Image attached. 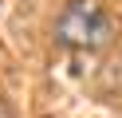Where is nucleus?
<instances>
[{
	"instance_id": "obj_1",
	"label": "nucleus",
	"mask_w": 122,
	"mask_h": 118,
	"mask_svg": "<svg viewBox=\"0 0 122 118\" xmlns=\"http://www.w3.org/2000/svg\"><path fill=\"white\" fill-rule=\"evenodd\" d=\"M55 36L67 47H102V43H110L114 24L98 0H75L55 20Z\"/></svg>"
},
{
	"instance_id": "obj_2",
	"label": "nucleus",
	"mask_w": 122,
	"mask_h": 118,
	"mask_svg": "<svg viewBox=\"0 0 122 118\" xmlns=\"http://www.w3.org/2000/svg\"><path fill=\"white\" fill-rule=\"evenodd\" d=\"M0 118H12V110H8V106H4V102H0Z\"/></svg>"
}]
</instances>
